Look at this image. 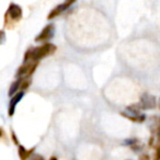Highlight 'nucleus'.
Listing matches in <instances>:
<instances>
[{
    "label": "nucleus",
    "mask_w": 160,
    "mask_h": 160,
    "mask_svg": "<svg viewBox=\"0 0 160 160\" xmlns=\"http://www.w3.org/2000/svg\"><path fill=\"white\" fill-rule=\"evenodd\" d=\"M153 121H155V124H153V128L151 129V132L152 134H156L157 140L160 142V116H155Z\"/></svg>",
    "instance_id": "9b49d317"
},
{
    "label": "nucleus",
    "mask_w": 160,
    "mask_h": 160,
    "mask_svg": "<svg viewBox=\"0 0 160 160\" xmlns=\"http://www.w3.org/2000/svg\"><path fill=\"white\" fill-rule=\"evenodd\" d=\"M121 115L123 118H127L128 121H132L134 123H144L146 121V118L147 116L145 114H129L127 113L126 111L125 112H121Z\"/></svg>",
    "instance_id": "6e6552de"
},
{
    "label": "nucleus",
    "mask_w": 160,
    "mask_h": 160,
    "mask_svg": "<svg viewBox=\"0 0 160 160\" xmlns=\"http://www.w3.org/2000/svg\"><path fill=\"white\" fill-rule=\"evenodd\" d=\"M153 145H155V136L152 135L150 137V139H149V142H148V146L151 148V147H153Z\"/></svg>",
    "instance_id": "dca6fc26"
},
{
    "label": "nucleus",
    "mask_w": 160,
    "mask_h": 160,
    "mask_svg": "<svg viewBox=\"0 0 160 160\" xmlns=\"http://www.w3.org/2000/svg\"><path fill=\"white\" fill-rule=\"evenodd\" d=\"M11 138H12V142H14V145L16 146H20V142H19V139H18V137H17V135H16V133H14L13 131H11Z\"/></svg>",
    "instance_id": "ddd939ff"
},
{
    "label": "nucleus",
    "mask_w": 160,
    "mask_h": 160,
    "mask_svg": "<svg viewBox=\"0 0 160 160\" xmlns=\"http://www.w3.org/2000/svg\"><path fill=\"white\" fill-rule=\"evenodd\" d=\"M138 160H150V157H149V155H147V153H142V155L139 156Z\"/></svg>",
    "instance_id": "2eb2a0df"
},
{
    "label": "nucleus",
    "mask_w": 160,
    "mask_h": 160,
    "mask_svg": "<svg viewBox=\"0 0 160 160\" xmlns=\"http://www.w3.org/2000/svg\"><path fill=\"white\" fill-rule=\"evenodd\" d=\"M22 8L19 5H17V3H10L7 12L5 14V25L7 28H9V29H12L13 25L22 19Z\"/></svg>",
    "instance_id": "f03ea898"
},
{
    "label": "nucleus",
    "mask_w": 160,
    "mask_h": 160,
    "mask_svg": "<svg viewBox=\"0 0 160 160\" xmlns=\"http://www.w3.org/2000/svg\"><path fill=\"white\" fill-rule=\"evenodd\" d=\"M23 80H24V78H18V80H16V81H13L11 83V86L9 88V91H8L9 97H13L19 91H21V86H22Z\"/></svg>",
    "instance_id": "9d476101"
},
{
    "label": "nucleus",
    "mask_w": 160,
    "mask_h": 160,
    "mask_svg": "<svg viewBox=\"0 0 160 160\" xmlns=\"http://www.w3.org/2000/svg\"><path fill=\"white\" fill-rule=\"evenodd\" d=\"M38 66V62H23L17 70V78H31Z\"/></svg>",
    "instance_id": "7ed1b4c3"
},
{
    "label": "nucleus",
    "mask_w": 160,
    "mask_h": 160,
    "mask_svg": "<svg viewBox=\"0 0 160 160\" xmlns=\"http://www.w3.org/2000/svg\"><path fill=\"white\" fill-rule=\"evenodd\" d=\"M0 132H1V140H5L6 139V133H5V129H3V127H1V128H0Z\"/></svg>",
    "instance_id": "f3484780"
},
{
    "label": "nucleus",
    "mask_w": 160,
    "mask_h": 160,
    "mask_svg": "<svg viewBox=\"0 0 160 160\" xmlns=\"http://www.w3.org/2000/svg\"><path fill=\"white\" fill-rule=\"evenodd\" d=\"M76 1H77V0H65L62 3H60V5L56 6L55 8H53V10H52L48 13V16H47V19H48V20H53V19L57 18L62 12H65L67 9H69Z\"/></svg>",
    "instance_id": "39448f33"
},
{
    "label": "nucleus",
    "mask_w": 160,
    "mask_h": 160,
    "mask_svg": "<svg viewBox=\"0 0 160 160\" xmlns=\"http://www.w3.org/2000/svg\"><path fill=\"white\" fill-rule=\"evenodd\" d=\"M54 32H55V25H54L53 23H49V24H47L46 27L40 32V34L36 36L35 42L44 43V42H46V41L51 40L54 36Z\"/></svg>",
    "instance_id": "423d86ee"
},
{
    "label": "nucleus",
    "mask_w": 160,
    "mask_h": 160,
    "mask_svg": "<svg viewBox=\"0 0 160 160\" xmlns=\"http://www.w3.org/2000/svg\"><path fill=\"white\" fill-rule=\"evenodd\" d=\"M152 160H160V142H158L155 147V153H153Z\"/></svg>",
    "instance_id": "f8f14e48"
},
{
    "label": "nucleus",
    "mask_w": 160,
    "mask_h": 160,
    "mask_svg": "<svg viewBox=\"0 0 160 160\" xmlns=\"http://www.w3.org/2000/svg\"><path fill=\"white\" fill-rule=\"evenodd\" d=\"M29 160H45V158L43 157L42 155H38V153H35V152H34L33 155H32V157L30 158Z\"/></svg>",
    "instance_id": "4468645a"
},
{
    "label": "nucleus",
    "mask_w": 160,
    "mask_h": 160,
    "mask_svg": "<svg viewBox=\"0 0 160 160\" xmlns=\"http://www.w3.org/2000/svg\"><path fill=\"white\" fill-rule=\"evenodd\" d=\"M138 104H139L142 110H155L157 108L158 103L155 96L146 92V93H144L140 97V100L138 102Z\"/></svg>",
    "instance_id": "20e7f679"
},
{
    "label": "nucleus",
    "mask_w": 160,
    "mask_h": 160,
    "mask_svg": "<svg viewBox=\"0 0 160 160\" xmlns=\"http://www.w3.org/2000/svg\"><path fill=\"white\" fill-rule=\"evenodd\" d=\"M5 40H6V35H5V31H1V44L5 43Z\"/></svg>",
    "instance_id": "a211bd4d"
},
{
    "label": "nucleus",
    "mask_w": 160,
    "mask_h": 160,
    "mask_svg": "<svg viewBox=\"0 0 160 160\" xmlns=\"http://www.w3.org/2000/svg\"><path fill=\"white\" fill-rule=\"evenodd\" d=\"M34 151H35V147L27 149L24 146L20 145V146H19V149H18L19 158H20V160H29L30 158L32 157V155L34 153Z\"/></svg>",
    "instance_id": "1a4fd4ad"
},
{
    "label": "nucleus",
    "mask_w": 160,
    "mask_h": 160,
    "mask_svg": "<svg viewBox=\"0 0 160 160\" xmlns=\"http://www.w3.org/2000/svg\"><path fill=\"white\" fill-rule=\"evenodd\" d=\"M159 108H160V100H159Z\"/></svg>",
    "instance_id": "aec40b11"
},
{
    "label": "nucleus",
    "mask_w": 160,
    "mask_h": 160,
    "mask_svg": "<svg viewBox=\"0 0 160 160\" xmlns=\"http://www.w3.org/2000/svg\"><path fill=\"white\" fill-rule=\"evenodd\" d=\"M49 160H57V158H56L55 156H52V157L49 158Z\"/></svg>",
    "instance_id": "6ab92c4d"
},
{
    "label": "nucleus",
    "mask_w": 160,
    "mask_h": 160,
    "mask_svg": "<svg viewBox=\"0 0 160 160\" xmlns=\"http://www.w3.org/2000/svg\"><path fill=\"white\" fill-rule=\"evenodd\" d=\"M23 97H24V91H19L17 94L11 97V99L9 101V107H8V114H9V116H13L17 105L20 103V101L22 100Z\"/></svg>",
    "instance_id": "0eeeda50"
},
{
    "label": "nucleus",
    "mask_w": 160,
    "mask_h": 160,
    "mask_svg": "<svg viewBox=\"0 0 160 160\" xmlns=\"http://www.w3.org/2000/svg\"><path fill=\"white\" fill-rule=\"evenodd\" d=\"M57 49L56 45L52 43H44L36 47H31L24 53L23 62H40L41 59L54 54Z\"/></svg>",
    "instance_id": "f257e3e1"
}]
</instances>
